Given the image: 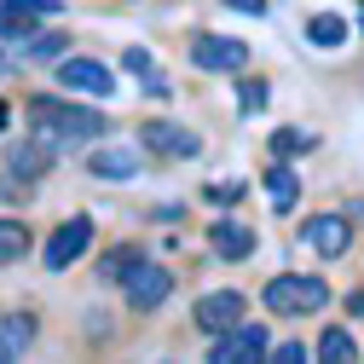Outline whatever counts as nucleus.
<instances>
[{
	"label": "nucleus",
	"mask_w": 364,
	"mask_h": 364,
	"mask_svg": "<svg viewBox=\"0 0 364 364\" xmlns=\"http://www.w3.org/2000/svg\"><path fill=\"white\" fill-rule=\"evenodd\" d=\"M145 255H151L145 243H110V249L99 255V266H93V278H99V284H122V278H127V272L139 266Z\"/></svg>",
	"instance_id": "nucleus-15"
},
{
	"label": "nucleus",
	"mask_w": 364,
	"mask_h": 364,
	"mask_svg": "<svg viewBox=\"0 0 364 364\" xmlns=\"http://www.w3.org/2000/svg\"><path fill=\"white\" fill-rule=\"evenodd\" d=\"M35 336H41V318H35L29 306H18V312H0V364L23 358V353L35 347Z\"/></svg>",
	"instance_id": "nucleus-13"
},
{
	"label": "nucleus",
	"mask_w": 364,
	"mask_h": 364,
	"mask_svg": "<svg viewBox=\"0 0 364 364\" xmlns=\"http://www.w3.org/2000/svg\"><path fill=\"white\" fill-rule=\"evenodd\" d=\"M29 139H41L53 156H64L75 145L110 139V116L87 110V105H70V99H53V93H35L29 99Z\"/></svg>",
	"instance_id": "nucleus-1"
},
{
	"label": "nucleus",
	"mask_w": 364,
	"mask_h": 364,
	"mask_svg": "<svg viewBox=\"0 0 364 364\" xmlns=\"http://www.w3.org/2000/svg\"><path fill=\"white\" fill-rule=\"evenodd\" d=\"M347 312H353V318H364V284H358V289L347 295Z\"/></svg>",
	"instance_id": "nucleus-28"
},
{
	"label": "nucleus",
	"mask_w": 364,
	"mask_h": 364,
	"mask_svg": "<svg viewBox=\"0 0 364 364\" xmlns=\"http://www.w3.org/2000/svg\"><path fill=\"white\" fill-rule=\"evenodd\" d=\"M23 6H35L41 18H47V12H58V6H64V0H23Z\"/></svg>",
	"instance_id": "nucleus-29"
},
{
	"label": "nucleus",
	"mask_w": 364,
	"mask_h": 364,
	"mask_svg": "<svg viewBox=\"0 0 364 364\" xmlns=\"http://www.w3.org/2000/svg\"><path fill=\"white\" fill-rule=\"evenodd\" d=\"M266 99H272V87H266L260 75H249V81L237 87V110H243V116H260V110H266Z\"/></svg>",
	"instance_id": "nucleus-24"
},
{
	"label": "nucleus",
	"mask_w": 364,
	"mask_h": 364,
	"mask_svg": "<svg viewBox=\"0 0 364 364\" xmlns=\"http://www.w3.org/2000/svg\"><path fill=\"white\" fill-rule=\"evenodd\" d=\"M122 295H127V306H133V312H162V306H168V295H173V272H168L162 260H151V255H145V260L122 278Z\"/></svg>",
	"instance_id": "nucleus-4"
},
{
	"label": "nucleus",
	"mask_w": 364,
	"mask_h": 364,
	"mask_svg": "<svg viewBox=\"0 0 364 364\" xmlns=\"http://www.w3.org/2000/svg\"><path fill=\"white\" fill-rule=\"evenodd\" d=\"M23 53H29V58H41V64H58V58L70 53V29H47V35L35 29V35L23 41Z\"/></svg>",
	"instance_id": "nucleus-21"
},
{
	"label": "nucleus",
	"mask_w": 364,
	"mask_h": 364,
	"mask_svg": "<svg viewBox=\"0 0 364 364\" xmlns=\"http://www.w3.org/2000/svg\"><path fill=\"white\" fill-rule=\"evenodd\" d=\"M266 347H272V336H266V324H232L225 336H214V347L203 353L208 364H260L266 358Z\"/></svg>",
	"instance_id": "nucleus-7"
},
{
	"label": "nucleus",
	"mask_w": 364,
	"mask_h": 364,
	"mask_svg": "<svg viewBox=\"0 0 364 364\" xmlns=\"http://www.w3.org/2000/svg\"><path fill=\"white\" fill-rule=\"evenodd\" d=\"M93 237H99V225H93V214H70L64 225H53V237H47V272H70L87 249H93Z\"/></svg>",
	"instance_id": "nucleus-6"
},
{
	"label": "nucleus",
	"mask_w": 364,
	"mask_h": 364,
	"mask_svg": "<svg viewBox=\"0 0 364 364\" xmlns=\"http://www.w3.org/2000/svg\"><path fill=\"white\" fill-rule=\"evenodd\" d=\"M312 358H324V364H353L358 358V341L347 336V330H324V336H318V347H312Z\"/></svg>",
	"instance_id": "nucleus-20"
},
{
	"label": "nucleus",
	"mask_w": 364,
	"mask_h": 364,
	"mask_svg": "<svg viewBox=\"0 0 364 364\" xmlns=\"http://www.w3.org/2000/svg\"><path fill=\"white\" fill-rule=\"evenodd\" d=\"M122 64L145 81V93H151V99H168V93H173V87H168V75H162V64H156L145 47H127V53H122Z\"/></svg>",
	"instance_id": "nucleus-18"
},
{
	"label": "nucleus",
	"mask_w": 364,
	"mask_h": 364,
	"mask_svg": "<svg viewBox=\"0 0 364 364\" xmlns=\"http://www.w3.org/2000/svg\"><path fill=\"white\" fill-rule=\"evenodd\" d=\"M179 214H186V208H179V203H162V208H145V220H179Z\"/></svg>",
	"instance_id": "nucleus-27"
},
{
	"label": "nucleus",
	"mask_w": 364,
	"mask_h": 364,
	"mask_svg": "<svg viewBox=\"0 0 364 364\" xmlns=\"http://www.w3.org/2000/svg\"><path fill=\"white\" fill-rule=\"evenodd\" d=\"M208 249H214V260H225V266H243V260H255V249H260V237H255V225L249 220H214L208 225Z\"/></svg>",
	"instance_id": "nucleus-10"
},
{
	"label": "nucleus",
	"mask_w": 364,
	"mask_h": 364,
	"mask_svg": "<svg viewBox=\"0 0 364 364\" xmlns=\"http://www.w3.org/2000/svg\"><path fill=\"white\" fill-rule=\"evenodd\" d=\"M266 358H272V364H301V358H312V347H306V341H272Z\"/></svg>",
	"instance_id": "nucleus-26"
},
{
	"label": "nucleus",
	"mask_w": 364,
	"mask_h": 364,
	"mask_svg": "<svg viewBox=\"0 0 364 364\" xmlns=\"http://www.w3.org/2000/svg\"><path fill=\"white\" fill-rule=\"evenodd\" d=\"M260 306L272 318H306V312H324L330 306V284L312 278V272H278L266 289H260Z\"/></svg>",
	"instance_id": "nucleus-2"
},
{
	"label": "nucleus",
	"mask_w": 364,
	"mask_h": 364,
	"mask_svg": "<svg viewBox=\"0 0 364 364\" xmlns=\"http://www.w3.org/2000/svg\"><path fill=\"white\" fill-rule=\"evenodd\" d=\"M145 162H139V151H127V145H99L93 156H87V173L93 179H133Z\"/></svg>",
	"instance_id": "nucleus-14"
},
{
	"label": "nucleus",
	"mask_w": 364,
	"mask_h": 364,
	"mask_svg": "<svg viewBox=\"0 0 364 364\" xmlns=\"http://www.w3.org/2000/svg\"><path fill=\"white\" fill-rule=\"evenodd\" d=\"M191 64L203 70V75H243L249 70V41H237V35H191Z\"/></svg>",
	"instance_id": "nucleus-3"
},
{
	"label": "nucleus",
	"mask_w": 364,
	"mask_h": 364,
	"mask_svg": "<svg viewBox=\"0 0 364 364\" xmlns=\"http://www.w3.org/2000/svg\"><path fill=\"white\" fill-rule=\"evenodd\" d=\"M301 243L312 255H324V260H341L353 249V220L347 214H306L301 220Z\"/></svg>",
	"instance_id": "nucleus-9"
},
{
	"label": "nucleus",
	"mask_w": 364,
	"mask_h": 364,
	"mask_svg": "<svg viewBox=\"0 0 364 364\" xmlns=\"http://www.w3.org/2000/svg\"><path fill=\"white\" fill-rule=\"evenodd\" d=\"M6 122H12V110H6V99H0V127H6Z\"/></svg>",
	"instance_id": "nucleus-31"
},
{
	"label": "nucleus",
	"mask_w": 364,
	"mask_h": 364,
	"mask_svg": "<svg viewBox=\"0 0 364 364\" xmlns=\"http://www.w3.org/2000/svg\"><path fill=\"white\" fill-rule=\"evenodd\" d=\"M35 249V232H29V220H12V214H0V266H12Z\"/></svg>",
	"instance_id": "nucleus-19"
},
{
	"label": "nucleus",
	"mask_w": 364,
	"mask_h": 364,
	"mask_svg": "<svg viewBox=\"0 0 364 364\" xmlns=\"http://www.w3.org/2000/svg\"><path fill=\"white\" fill-rule=\"evenodd\" d=\"M306 41H312V47H341V41H347V23L324 12V18H312V23H306Z\"/></svg>",
	"instance_id": "nucleus-23"
},
{
	"label": "nucleus",
	"mask_w": 364,
	"mask_h": 364,
	"mask_svg": "<svg viewBox=\"0 0 364 364\" xmlns=\"http://www.w3.org/2000/svg\"><path fill=\"white\" fill-rule=\"evenodd\" d=\"M139 145H145L151 156L186 162V156H203V133L179 127V122H168V116H145V122H139Z\"/></svg>",
	"instance_id": "nucleus-5"
},
{
	"label": "nucleus",
	"mask_w": 364,
	"mask_h": 364,
	"mask_svg": "<svg viewBox=\"0 0 364 364\" xmlns=\"http://www.w3.org/2000/svg\"><path fill=\"white\" fill-rule=\"evenodd\" d=\"M312 145H318V133H306V127H278V133H272V156H278V162H289V156H301Z\"/></svg>",
	"instance_id": "nucleus-22"
},
{
	"label": "nucleus",
	"mask_w": 364,
	"mask_h": 364,
	"mask_svg": "<svg viewBox=\"0 0 364 364\" xmlns=\"http://www.w3.org/2000/svg\"><path fill=\"white\" fill-rule=\"evenodd\" d=\"M53 162H58V156L41 145V139H12V145H6V156H0V168H6L12 179H23V186L47 179V173H53Z\"/></svg>",
	"instance_id": "nucleus-12"
},
{
	"label": "nucleus",
	"mask_w": 364,
	"mask_h": 364,
	"mask_svg": "<svg viewBox=\"0 0 364 364\" xmlns=\"http://www.w3.org/2000/svg\"><path fill=\"white\" fill-rule=\"evenodd\" d=\"M203 197H208V203H214V208H237V203H243V197H249V179H232V186H208V191H203Z\"/></svg>",
	"instance_id": "nucleus-25"
},
{
	"label": "nucleus",
	"mask_w": 364,
	"mask_h": 364,
	"mask_svg": "<svg viewBox=\"0 0 364 364\" xmlns=\"http://www.w3.org/2000/svg\"><path fill=\"white\" fill-rule=\"evenodd\" d=\"M58 87L110 99V93H116V70H105V58H75V53H64V58H58Z\"/></svg>",
	"instance_id": "nucleus-11"
},
{
	"label": "nucleus",
	"mask_w": 364,
	"mask_h": 364,
	"mask_svg": "<svg viewBox=\"0 0 364 364\" xmlns=\"http://www.w3.org/2000/svg\"><path fill=\"white\" fill-rule=\"evenodd\" d=\"M35 29H41L35 6H23V0H0V41H18V47H23Z\"/></svg>",
	"instance_id": "nucleus-17"
},
{
	"label": "nucleus",
	"mask_w": 364,
	"mask_h": 364,
	"mask_svg": "<svg viewBox=\"0 0 364 364\" xmlns=\"http://www.w3.org/2000/svg\"><path fill=\"white\" fill-rule=\"evenodd\" d=\"M243 318H249V295L243 289H214V295H203L191 306V324L203 336H225L232 324H243Z\"/></svg>",
	"instance_id": "nucleus-8"
},
{
	"label": "nucleus",
	"mask_w": 364,
	"mask_h": 364,
	"mask_svg": "<svg viewBox=\"0 0 364 364\" xmlns=\"http://www.w3.org/2000/svg\"><path fill=\"white\" fill-rule=\"evenodd\" d=\"M266 197H272V214H289L301 203V173L289 162H272L266 168Z\"/></svg>",
	"instance_id": "nucleus-16"
},
{
	"label": "nucleus",
	"mask_w": 364,
	"mask_h": 364,
	"mask_svg": "<svg viewBox=\"0 0 364 364\" xmlns=\"http://www.w3.org/2000/svg\"><path fill=\"white\" fill-rule=\"evenodd\" d=\"M225 6H237V12H266V0H225Z\"/></svg>",
	"instance_id": "nucleus-30"
}]
</instances>
